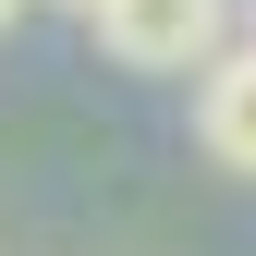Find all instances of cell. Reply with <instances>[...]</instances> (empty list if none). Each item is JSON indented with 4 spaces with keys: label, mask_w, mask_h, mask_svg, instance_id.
<instances>
[{
    "label": "cell",
    "mask_w": 256,
    "mask_h": 256,
    "mask_svg": "<svg viewBox=\"0 0 256 256\" xmlns=\"http://www.w3.org/2000/svg\"><path fill=\"white\" fill-rule=\"evenodd\" d=\"M220 37H232V0H110L98 12V49L122 74H208Z\"/></svg>",
    "instance_id": "6da1fadb"
},
{
    "label": "cell",
    "mask_w": 256,
    "mask_h": 256,
    "mask_svg": "<svg viewBox=\"0 0 256 256\" xmlns=\"http://www.w3.org/2000/svg\"><path fill=\"white\" fill-rule=\"evenodd\" d=\"M196 146L220 171H256V49H220L196 74Z\"/></svg>",
    "instance_id": "7a4b0ae2"
},
{
    "label": "cell",
    "mask_w": 256,
    "mask_h": 256,
    "mask_svg": "<svg viewBox=\"0 0 256 256\" xmlns=\"http://www.w3.org/2000/svg\"><path fill=\"white\" fill-rule=\"evenodd\" d=\"M61 12H86V24H98V12H110V0H61Z\"/></svg>",
    "instance_id": "3957f363"
},
{
    "label": "cell",
    "mask_w": 256,
    "mask_h": 256,
    "mask_svg": "<svg viewBox=\"0 0 256 256\" xmlns=\"http://www.w3.org/2000/svg\"><path fill=\"white\" fill-rule=\"evenodd\" d=\"M12 12H24V0H0V24H12Z\"/></svg>",
    "instance_id": "277c9868"
}]
</instances>
